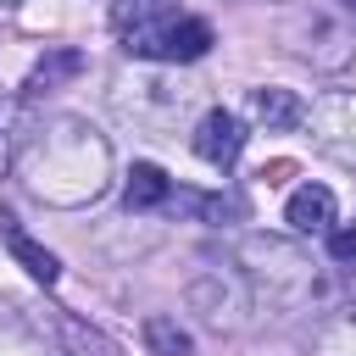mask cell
Masks as SVG:
<instances>
[{"mask_svg": "<svg viewBox=\"0 0 356 356\" xmlns=\"http://www.w3.org/2000/svg\"><path fill=\"white\" fill-rule=\"evenodd\" d=\"M106 167H111V150L89 122L61 117L39 128V139H22V178L39 200H56V206L95 200L106 189Z\"/></svg>", "mask_w": 356, "mask_h": 356, "instance_id": "6da1fadb", "label": "cell"}, {"mask_svg": "<svg viewBox=\"0 0 356 356\" xmlns=\"http://www.w3.org/2000/svg\"><path fill=\"white\" fill-rule=\"evenodd\" d=\"M117 33L128 56L145 61H200L211 50V22L172 11V0H117Z\"/></svg>", "mask_w": 356, "mask_h": 356, "instance_id": "7a4b0ae2", "label": "cell"}, {"mask_svg": "<svg viewBox=\"0 0 356 356\" xmlns=\"http://www.w3.org/2000/svg\"><path fill=\"white\" fill-rule=\"evenodd\" d=\"M306 128L312 145L345 167H356V89H328L306 106Z\"/></svg>", "mask_w": 356, "mask_h": 356, "instance_id": "3957f363", "label": "cell"}, {"mask_svg": "<svg viewBox=\"0 0 356 356\" xmlns=\"http://www.w3.org/2000/svg\"><path fill=\"white\" fill-rule=\"evenodd\" d=\"M189 145H195V156H200V161H211V167H222V172H228V167L239 161V150H245V122H239L234 111L211 106V111L195 122Z\"/></svg>", "mask_w": 356, "mask_h": 356, "instance_id": "277c9868", "label": "cell"}, {"mask_svg": "<svg viewBox=\"0 0 356 356\" xmlns=\"http://www.w3.org/2000/svg\"><path fill=\"white\" fill-rule=\"evenodd\" d=\"M334 189H323V184H300L289 200H284V222L295 228V234H328L334 228Z\"/></svg>", "mask_w": 356, "mask_h": 356, "instance_id": "5b68a950", "label": "cell"}, {"mask_svg": "<svg viewBox=\"0 0 356 356\" xmlns=\"http://www.w3.org/2000/svg\"><path fill=\"white\" fill-rule=\"evenodd\" d=\"M250 117H256L267 134H284V128H300V122H306V100H300L295 89L267 83V89H250Z\"/></svg>", "mask_w": 356, "mask_h": 356, "instance_id": "8992f818", "label": "cell"}, {"mask_svg": "<svg viewBox=\"0 0 356 356\" xmlns=\"http://www.w3.org/2000/svg\"><path fill=\"white\" fill-rule=\"evenodd\" d=\"M0 239H6V250L22 261V273H28V278H39V284H56V278H61V261H56L39 239H28V234H22V222H17L11 211H0Z\"/></svg>", "mask_w": 356, "mask_h": 356, "instance_id": "52a82bcc", "label": "cell"}, {"mask_svg": "<svg viewBox=\"0 0 356 356\" xmlns=\"http://www.w3.org/2000/svg\"><path fill=\"white\" fill-rule=\"evenodd\" d=\"M122 200H128V211H156V206L172 200V178L156 161H134V172L122 184Z\"/></svg>", "mask_w": 356, "mask_h": 356, "instance_id": "ba28073f", "label": "cell"}, {"mask_svg": "<svg viewBox=\"0 0 356 356\" xmlns=\"http://www.w3.org/2000/svg\"><path fill=\"white\" fill-rule=\"evenodd\" d=\"M139 339H145L150 356H195V334L178 317H167V312H150L145 328H139Z\"/></svg>", "mask_w": 356, "mask_h": 356, "instance_id": "9c48e42d", "label": "cell"}, {"mask_svg": "<svg viewBox=\"0 0 356 356\" xmlns=\"http://www.w3.org/2000/svg\"><path fill=\"white\" fill-rule=\"evenodd\" d=\"M312 356H356V306H339L312 328Z\"/></svg>", "mask_w": 356, "mask_h": 356, "instance_id": "30bf717a", "label": "cell"}, {"mask_svg": "<svg viewBox=\"0 0 356 356\" xmlns=\"http://www.w3.org/2000/svg\"><path fill=\"white\" fill-rule=\"evenodd\" d=\"M72 72H83V56H78V50H50V56L33 67L28 95H39V89H50V83H61V78H72Z\"/></svg>", "mask_w": 356, "mask_h": 356, "instance_id": "8fae6325", "label": "cell"}, {"mask_svg": "<svg viewBox=\"0 0 356 356\" xmlns=\"http://www.w3.org/2000/svg\"><path fill=\"white\" fill-rule=\"evenodd\" d=\"M328 256L334 261H356V222H345V228L334 222L328 228Z\"/></svg>", "mask_w": 356, "mask_h": 356, "instance_id": "7c38bea8", "label": "cell"}, {"mask_svg": "<svg viewBox=\"0 0 356 356\" xmlns=\"http://www.w3.org/2000/svg\"><path fill=\"white\" fill-rule=\"evenodd\" d=\"M345 6H350V11H356V0H345Z\"/></svg>", "mask_w": 356, "mask_h": 356, "instance_id": "4fadbf2b", "label": "cell"}]
</instances>
